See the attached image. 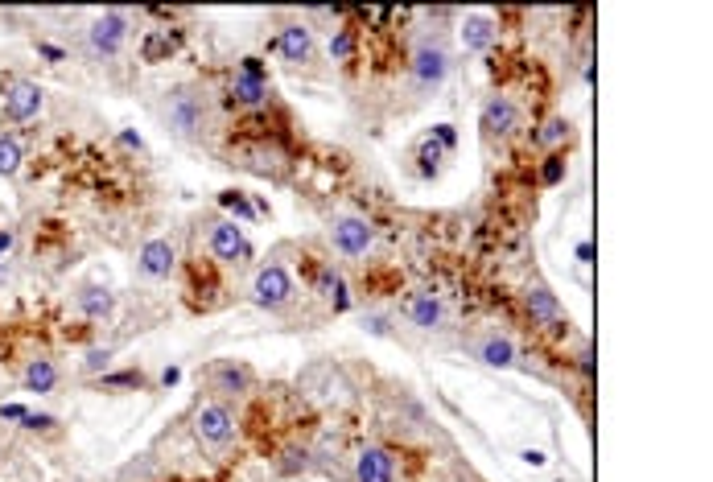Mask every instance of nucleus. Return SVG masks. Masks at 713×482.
Segmentation results:
<instances>
[{
  "mask_svg": "<svg viewBox=\"0 0 713 482\" xmlns=\"http://www.w3.org/2000/svg\"><path fill=\"white\" fill-rule=\"evenodd\" d=\"M293 277L281 268V264H268V268H260L256 272V281H252V301L260 305V309H281V305H289L293 301Z\"/></svg>",
  "mask_w": 713,
  "mask_h": 482,
  "instance_id": "obj_1",
  "label": "nucleus"
},
{
  "mask_svg": "<svg viewBox=\"0 0 713 482\" xmlns=\"http://www.w3.org/2000/svg\"><path fill=\"white\" fill-rule=\"evenodd\" d=\"M194 437L202 445H227L235 437V417L227 404H202L194 412Z\"/></svg>",
  "mask_w": 713,
  "mask_h": 482,
  "instance_id": "obj_2",
  "label": "nucleus"
},
{
  "mask_svg": "<svg viewBox=\"0 0 713 482\" xmlns=\"http://www.w3.org/2000/svg\"><path fill=\"white\" fill-rule=\"evenodd\" d=\"M446 75H450L446 46H441V42H421L417 54H413V79H417V87L433 91V87L446 83Z\"/></svg>",
  "mask_w": 713,
  "mask_h": 482,
  "instance_id": "obj_3",
  "label": "nucleus"
},
{
  "mask_svg": "<svg viewBox=\"0 0 713 482\" xmlns=\"http://www.w3.org/2000/svg\"><path fill=\"white\" fill-rule=\"evenodd\" d=\"M42 103H46V95H42V87L38 83H29V79H13L9 87H5V120H13V124H25V120H33L42 112Z\"/></svg>",
  "mask_w": 713,
  "mask_h": 482,
  "instance_id": "obj_4",
  "label": "nucleus"
},
{
  "mask_svg": "<svg viewBox=\"0 0 713 482\" xmlns=\"http://www.w3.org/2000/svg\"><path fill=\"white\" fill-rule=\"evenodd\" d=\"M124 38H128V21H124V13H104V17H95L91 29H87V46H91V54H99V58L120 54Z\"/></svg>",
  "mask_w": 713,
  "mask_h": 482,
  "instance_id": "obj_5",
  "label": "nucleus"
},
{
  "mask_svg": "<svg viewBox=\"0 0 713 482\" xmlns=\"http://www.w3.org/2000/svg\"><path fill=\"white\" fill-rule=\"evenodd\" d=\"M211 252H215V260H223V264H240V260H248L252 256V248H248V235H244V227L240 223H215L211 227Z\"/></svg>",
  "mask_w": 713,
  "mask_h": 482,
  "instance_id": "obj_6",
  "label": "nucleus"
},
{
  "mask_svg": "<svg viewBox=\"0 0 713 482\" xmlns=\"http://www.w3.org/2000/svg\"><path fill=\"white\" fill-rule=\"evenodd\" d=\"M371 244H376V227H371L367 219L347 215V219L334 223V248L343 252V256H363Z\"/></svg>",
  "mask_w": 713,
  "mask_h": 482,
  "instance_id": "obj_7",
  "label": "nucleus"
},
{
  "mask_svg": "<svg viewBox=\"0 0 713 482\" xmlns=\"http://www.w3.org/2000/svg\"><path fill=\"white\" fill-rule=\"evenodd\" d=\"M355 482H396V458L380 445H367L355 458Z\"/></svg>",
  "mask_w": 713,
  "mask_h": 482,
  "instance_id": "obj_8",
  "label": "nucleus"
},
{
  "mask_svg": "<svg viewBox=\"0 0 713 482\" xmlns=\"http://www.w3.org/2000/svg\"><path fill=\"white\" fill-rule=\"evenodd\" d=\"M174 264H178V256H174V244H169V239H149L137 256V268L153 281H165L169 272H174Z\"/></svg>",
  "mask_w": 713,
  "mask_h": 482,
  "instance_id": "obj_9",
  "label": "nucleus"
},
{
  "mask_svg": "<svg viewBox=\"0 0 713 482\" xmlns=\"http://www.w3.org/2000/svg\"><path fill=\"white\" fill-rule=\"evenodd\" d=\"M520 124V112H516V103L507 99V95H491L487 103H483V128L491 132V136H507Z\"/></svg>",
  "mask_w": 713,
  "mask_h": 482,
  "instance_id": "obj_10",
  "label": "nucleus"
},
{
  "mask_svg": "<svg viewBox=\"0 0 713 482\" xmlns=\"http://www.w3.org/2000/svg\"><path fill=\"white\" fill-rule=\"evenodd\" d=\"M277 50H281V58L285 62H310V54H314V33H310V25H285L281 29V38H277Z\"/></svg>",
  "mask_w": 713,
  "mask_h": 482,
  "instance_id": "obj_11",
  "label": "nucleus"
},
{
  "mask_svg": "<svg viewBox=\"0 0 713 482\" xmlns=\"http://www.w3.org/2000/svg\"><path fill=\"white\" fill-rule=\"evenodd\" d=\"M409 322L421 326V330H437L441 322H446V305H441V297H433V293H417L409 301Z\"/></svg>",
  "mask_w": 713,
  "mask_h": 482,
  "instance_id": "obj_12",
  "label": "nucleus"
},
{
  "mask_svg": "<svg viewBox=\"0 0 713 482\" xmlns=\"http://www.w3.org/2000/svg\"><path fill=\"white\" fill-rule=\"evenodd\" d=\"M21 384H25V392H38V396L54 392V384H58V367H54V359H29L25 371H21Z\"/></svg>",
  "mask_w": 713,
  "mask_h": 482,
  "instance_id": "obj_13",
  "label": "nucleus"
},
{
  "mask_svg": "<svg viewBox=\"0 0 713 482\" xmlns=\"http://www.w3.org/2000/svg\"><path fill=\"white\" fill-rule=\"evenodd\" d=\"M79 309H83V318L104 322V318H112L116 297H112L104 285H83V289H79Z\"/></svg>",
  "mask_w": 713,
  "mask_h": 482,
  "instance_id": "obj_14",
  "label": "nucleus"
},
{
  "mask_svg": "<svg viewBox=\"0 0 713 482\" xmlns=\"http://www.w3.org/2000/svg\"><path fill=\"white\" fill-rule=\"evenodd\" d=\"M495 42V21L487 13H474L462 21V46L466 50H487Z\"/></svg>",
  "mask_w": 713,
  "mask_h": 482,
  "instance_id": "obj_15",
  "label": "nucleus"
},
{
  "mask_svg": "<svg viewBox=\"0 0 713 482\" xmlns=\"http://www.w3.org/2000/svg\"><path fill=\"white\" fill-rule=\"evenodd\" d=\"M318 289H322V297L334 305V314H347V309H351V289H347V281H343V272L322 268Z\"/></svg>",
  "mask_w": 713,
  "mask_h": 482,
  "instance_id": "obj_16",
  "label": "nucleus"
},
{
  "mask_svg": "<svg viewBox=\"0 0 713 482\" xmlns=\"http://www.w3.org/2000/svg\"><path fill=\"white\" fill-rule=\"evenodd\" d=\"M479 359H483L487 367H512V363H516V342H512V338L491 334V338H483Z\"/></svg>",
  "mask_w": 713,
  "mask_h": 482,
  "instance_id": "obj_17",
  "label": "nucleus"
},
{
  "mask_svg": "<svg viewBox=\"0 0 713 482\" xmlns=\"http://www.w3.org/2000/svg\"><path fill=\"white\" fill-rule=\"evenodd\" d=\"M231 99L244 103V108H256V103L268 99V83H264V79H252V75H235V79H231Z\"/></svg>",
  "mask_w": 713,
  "mask_h": 482,
  "instance_id": "obj_18",
  "label": "nucleus"
},
{
  "mask_svg": "<svg viewBox=\"0 0 713 482\" xmlns=\"http://www.w3.org/2000/svg\"><path fill=\"white\" fill-rule=\"evenodd\" d=\"M169 120H174L182 132H194L198 120H202V112H198V103H194L186 91H178L174 99H169Z\"/></svg>",
  "mask_w": 713,
  "mask_h": 482,
  "instance_id": "obj_19",
  "label": "nucleus"
},
{
  "mask_svg": "<svg viewBox=\"0 0 713 482\" xmlns=\"http://www.w3.org/2000/svg\"><path fill=\"white\" fill-rule=\"evenodd\" d=\"M248 384H252L248 367H235V363H219L215 367V388L219 392H248Z\"/></svg>",
  "mask_w": 713,
  "mask_h": 482,
  "instance_id": "obj_20",
  "label": "nucleus"
},
{
  "mask_svg": "<svg viewBox=\"0 0 713 482\" xmlns=\"http://www.w3.org/2000/svg\"><path fill=\"white\" fill-rule=\"evenodd\" d=\"M528 309H532V318H540V322H557V314H561L557 297L549 289H540V285L528 293Z\"/></svg>",
  "mask_w": 713,
  "mask_h": 482,
  "instance_id": "obj_21",
  "label": "nucleus"
},
{
  "mask_svg": "<svg viewBox=\"0 0 713 482\" xmlns=\"http://www.w3.org/2000/svg\"><path fill=\"white\" fill-rule=\"evenodd\" d=\"M25 153H21V141L17 136H0V178H13L21 169Z\"/></svg>",
  "mask_w": 713,
  "mask_h": 482,
  "instance_id": "obj_22",
  "label": "nucleus"
},
{
  "mask_svg": "<svg viewBox=\"0 0 713 482\" xmlns=\"http://www.w3.org/2000/svg\"><path fill=\"white\" fill-rule=\"evenodd\" d=\"M219 202L227 206V211H235L240 219H256V206L244 198V194H235V190H227V194H219Z\"/></svg>",
  "mask_w": 713,
  "mask_h": 482,
  "instance_id": "obj_23",
  "label": "nucleus"
},
{
  "mask_svg": "<svg viewBox=\"0 0 713 482\" xmlns=\"http://www.w3.org/2000/svg\"><path fill=\"white\" fill-rule=\"evenodd\" d=\"M565 136H569V120L553 116V120H545V132H540V145H561Z\"/></svg>",
  "mask_w": 713,
  "mask_h": 482,
  "instance_id": "obj_24",
  "label": "nucleus"
},
{
  "mask_svg": "<svg viewBox=\"0 0 713 482\" xmlns=\"http://www.w3.org/2000/svg\"><path fill=\"white\" fill-rule=\"evenodd\" d=\"M108 363H112V347H91V351L83 355V367H87L91 375H99V371H108Z\"/></svg>",
  "mask_w": 713,
  "mask_h": 482,
  "instance_id": "obj_25",
  "label": "nucleus"
},
{
  "mask_svg": "<svg viewBox=\"0 0 713 482\" xmlns=\"http://www.w3.org/2000/svg\"><path fill=\"white\" fill-rule=\"evenodd\" d=\"M351 50H355V33L351 29H338L334 38H330V54L343 62V58H351Z\"/></svg>",
  "mask_w": 713,
  "mask_h": 482,
  "instance_id": "obj_26",
  "label": "nucleus"
},
{
  "mask_svg": "<svg viewBox=\"0 0 713 482\" xmlns=\"http://www.w3.org/2000/svg\"><path fill=\"white\" fill-rule=\"evenodd\" d=\"M165 50H169V38H165V33H149V38H145V58L157 62Z\"/></svg>",
  "mask_w": 713,
  "mask_h": 482,
  "instance_id": "obj_27",
  "label": "nucleus"
},
{
  "mask_svg": "<svg viewBox=\"0 0 713 482\" xmlns=\"http://www.w3.org/2000/svg\"><path fill=\"white\" fill-rule=\"evenodd\" d=\"M58 421L50 417V412H29V417H25V429L29 433H38V429H54Z\"/></svg>",
  "mask_w": 713,
  "mask_h": 482,
  "instance_id": "obj_28",
  "label": "nucleus"
},
{
  "mask_svg": "<svg viewBox=\"0 0 713 482\" xmlns=\"http://www.w3.org/2000/svg\"><path fill=\"white\" fill-rule=\"evenodd\" d=\"M305 458H310V454H305V450H289V454H285V466H281V470H285V474H293V470H305V466H310V462H305Z\"/></svg>",
  "mask_w": 713,
  "mask_h": 482,
  "instance_id": "obj_29",
  "label": "nucleus"
},
{
  "mask_svg": "<svg viewBox=\"0 0 713 482\" xmlns=\"http://www.w3.org/2000/svg\"><path fill=\"white\" fill-rule=\"evenodd\" d=\"M433 132H437V145H441V149H454V145H458V136H454V124H437Z\"/></svg>",
  "mask_w": 713,
  "mask_h": 482,
  "instance_id": "obj_30",
  "label": "nucleus"
},
{
  "mask_svg": "<svg viewBox=\"0 0 713 482\" xmlns=\"http://www.w3.org/2000/svg\"><path fill=\"white\" fill-rule=\"evenodd\" d=\"M540 178H545V182H549V186H557V182H561V178H565V161H557V157H553V161H549V165H545V174H540Z\"/></svg>",
  "mask_w": 713,
  "mask_h": 482,
  "instance_id": "obj_31",
  "label": "nucleus"
},
{
  "mask_svg": "<svg viewBox=\"0 0 713 482\" xmlns=\"http://www.w3.org/2000/svg\"><path fill=\"white\" fill-rule=\"evenodd\" d=\"M25 417H29L25 404H5V408H0V421H25Z\"/></svg>",
  "mask_w": 713,
  "mask_h": 482,
  "instance_id": "obj_32",
  "label": "nucleus"
},
{
  "mask_svg": "<svg viewBox=\"0 0 713 482\" xmlns=\"http://www.w3.org/2000/svg\"><path fill=\"white\" fill-rule=\"evenodd\" d=\"M17 248V231L13 227H0V256H9Z\"/></svg>",
  "mask_w": 713,
  "mask_h": 482,
  "instance_id": "obj_33",
  "label": "nucleus"
},
{
  "mask_svg": "<svg viewBox=\"0 0 713 482\" xmlns=\"http://www.w3.org/2000/svg\"><path fill=\"white\" fill-rule=\"evenodd\" d=\"M363 326H367L371 334H388V318H380V314H371V318H367Z\"/></svg>",
  "mask_w": 713,
  "mask_h": 482,
  "instance_id": "obj_34",
  "label": "nucleus"
},
{
  "mask_svg": "<svg viewBox=\"0 0 713 482\" xmlns=\"http://www.w3.org/2000/svg\"><path fill=\"white\" fill-rule=\"evenodd\" d=\"M38 54H42V58H50V62H62V58H66V54H62L58 46H50V42H38Z\"/></svg>",
  "mask_w": 713,
  "mask_h": 482,
  "instance_id": "obj_35",
  "label": "nucleus"
},
{
  "mask_svg": "<svg viewBox=\"0 0 713 482\" xmlns=\"http://www.w3.org/2000/svg\"><path fill=\"white\" fill-rule=\"evenodd\" d=\"M120 145H128V149H145L137 132H120Z\"/></svg>",
  "mask_w": 713,
  "mask_h": 482,
  "instance_id": "obj_36",
  "label": "nucleus"
},
{
  "mask_svg": "<svg viewBox=\"0 0 713 482\" xmlns=\"http://www.w3.org/2000/svg\"><path fill=\"white\" fill-rule=\"evenodd\" d=\"M178 380H182V371H178V367H165V371H161V384H165V388H169V384H178Z\"/></svg>",
  "mask_w": 713,
  "mask_h": 482,
  "instance_id": "obj_37",
  "label": "nucleus"
},
{
  "mask_svg": "<svg viewBox=\"0 0 713 482\" xmlns=\"http://www.w3.org/2000/svg\"><path fill=\"white\" fill-rule=\"evenodd\" d=\"M104 384H141V375H108Z\"/></svg>",
  "mask_w": 713,
  "mask_h": 482,
  "instance_id": "obj_38",
  "label": "nucleus"
},
{
  "mask_svg": "<svg viewBox=\"0 0 713 482\" xmlns=\"http://www.w3.org/2000/svg\"><path fill=\"white\" fill-rule=\"evenodd\" d=\"M524 462H528V466H545V454H540V450H528Z\"/></svg>",
  "mask_w": 713,
  "mask_h": 482,
  "instance_id": "obj_39",
  "label": "nucleus"
},
{
  "mask_svg": "<svg viewBox=\"0 0 713 482\" xmlns=\"http://www.w3.org/2000/svg\"><path fill=\"white\" fill-rule=\"evenodd\" d=\"M590 256H594V252H590V244H577V260L590 264Z\"/></svg>",
  "mask_w": 713,
  "mask_h": 482,
  "instance_id": "obj_40",
  "label": "nucleus"
},
{
  "mask_svg": "<svg viewBox=\"0 0 713 482\" xmlns=\"http://www.w3.org/2000/svg\"><path fill=\"white\" fill-rule=\"evenodd\" d=\"M0 281H9V268H0Z\"/></svg>",
  "mask_w": 713,
  "mask_h": 482,
  "instance_id": "obj_41",
  "label": "nucleus"
}]
</instances>
